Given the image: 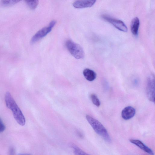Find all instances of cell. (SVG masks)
<instances>
[{
    "mask_svg": "<svg viewBox=\"0 0 155 155\" xmlns=\"http://www.w3.org/2000/svg\"><path fill=\"white\" fill-rule=\"evenodd\" d=\"M5 100L7 107L12 111L16 122L21 126L24 125L25 123V117L9 92L5 93Z\"/></svg>",
    "mask_w": 155,
    "mask_h": 155,
    "instance_id": "1",
    "label": "cell"
},
{
    "mask_svg": "<svg viewBox=\"0 0 155 155\" xmlns=\"http://www.w3.org/2000/svg\"><path fill=\"white\" fill-rule=\"evenodd\" d=\"M86 118L94 131L106 142H111L110 137L105 128L98 120L91 116L87 115Z\"/></svg>",
    "mask_w": 155,
    "mask_h": 155,
    "instance_id": "2",
    "label": "cell"
},
{
    "mask_svg": "<svg viewBox=\"0 0 155 155\" xmlns=\"http://www.w3.org/2000/svg\"><path fill=\"white\" fill-rule=\"evenodd\" d=\"M65 45L69 52L75 58L81 59L84 57V50L79 44L71 40H68L66 42Z\"/></svg>",
    "mask_w": 155,
    "mask_h": 155,
    "instance_id": "3",
    "label": "cell"
},
{
    "mask_svg": "<svg viewBox=\"0 0 155 155\" xmlns=\"http://www.w3.org/2000/svg\"><path fill=\"white\" fill-rule=\"evenodd\" d=\"M146 92L149 100L153 102L155 101V78L153 74L149 75L147 79Z\"/></svg>",
    "mask_w": 155,
    "mask_h": 155,
    "instance_id": "4",
    "label": "cell"
},
{
    "mask_svg": "<svg viewBox=\"0 0 155 155\" xmlns=\"http://www.w3.org/2000/svg\"><path fill=\"white\" fill-rule=\"evenodd\" d=\"M102 18L110 23L118 30L124 32H127V31L126 25L122 21L106 15H103Z\"/></svg>",
    "mask_w": 155,
    "mask_h": 155,
    "instance_id": "5",
    "label": "cell"
},
{
    "mask_svg": "<svg viewBox=\"0 0 155 155\" xmlns=\"http://www.w3.org/2000/svg\"><path fill=\"white\" fill-rule=\"evenodd\" d=\"M52 28L48 25L37 31L32 37L31 42L34 43L46 36L51 30Z\"/></svg>",
    "mask_w": 155,
    "mask_h": 155,
    "instance_id": "6",
    "label": "cell"
},
{
    "mask_svg": "<svg viewBox=\"0 0 155 155\" xmlns=\"http://www.w3.org/2000/svg\"><path fill=\"white\" fill-rule=\"evenodd\" d=\"M129 141L131 143L138 147L149 155H154L153 151L141 140L137 139H130Z\"/></svg>",
    "mask_w": 155,
    "mask_h": 155,
    "instance_id": "7",
    "label": "cell"
},
{
    "mask_svg": "<svg viewBox=\"0 0 155 155\" xmlns=\"http://www.w3.org/2000/svg\"><path fill=\"white\" fill-rule=\"evenodd\" d=\"M96 1V0H77L73 3V5L78 8L90 7L92 6Z\"/></svg>",
    "mask_w": 155,
    "mask_h": 155,
    "instance_id": "8",
    "label": "cell"
},
{
    "mask_svg": "<svg viewBox=\"0 0 155 155\" xmlns=\"http://www.w3.org/2000/svg\"><path fill=\"white\" fill-rule=\"evenodd\" d=\"M136 113L135 109L130 106L125 107L121 112V116L125 120H128L134 116Z\"/></svg>",
    "mask_w": 155,
    "mask_h": 155,
    "instance_id": "9",
    "label": "cell"
},
{
    "mask_svg": "<svg viewBox=\"0 0 155 155\" xmlns=\"http://www.w3.org/2000/svg\"><path fill=\"white\" fill-rule=\"evenodd\" d=\"M140 23L139 19L137 17H135L131 21L130 30L133 34L135 36L138 35Z\"/></svg>",
    "mask_w": 155,
    "mask_h": 155,
    "instance_id": "10",
    "label": "cell"
},
{
    "mask_svg": "<svg viewBox=\"0 0 155 155\" xmlns=\"http://www.w3.org/2000/svg\"><path fill=\"white\" fill-rule=\"evenodd\" d=\"M83 74L85 78L90 81H94L96 77V74L94 71L88 68L84 69L83 71Z\"/></svg>",
    "mask_w": 155,
    "mask_h": 155,
    "instance_id": "11",
    "label": "cell"
},
{
    "mask_svg": "<svg viewBox=\"0 0 155 155\" xmlns=\"http://www.w3.org/2000/svg\"><path fill=\"white\" fill-rule=\"evenodd\" d=\"M69 145L72 149L74 155H91L83 150L74 143H71Z\"/></svg>",
    "mask_w": 155,
    "mask_h": 155,
    "instance_id": "12",
    "label": "cell"
},
{
    "mask_svg": "<svg viewBox=\"0 0 155 155\" xmlns=\"http://www.w3.org/2000/svg\"><path fill=\"white\" fill-rule=\"evenodd\" d=\"M19 2V0H2L1 4L4 7H8L14 5Z\"/></svg>",
    "mask_w": 155,
    "mask_h": 155,
    "instance_id": "13",
    "label": "cell"
},
{
    "mask_svg": "<svg viewBox=\"0 0 155 155\" xmlns=\"http://www.w3.org/2000/svg\"><path fill=\"white\" fill-rule=\"evenodd\" d=\"M25 2L28 6L32 9H35L39 3L38 0H26Z\"/></svg>",
    "mask_w": 155,
    "mask_h": 155,
    "instance_id": "14",
    "label": "cell"
},
{
    "mask_svg": "<svg viewBox=\"0 0 155 155\" xmlns=\"http://www.w3.org/2000/svg\"><path fill=\"white\" fill-rule=\"evenodd\" d=\"M91 98L93 103L97 107L100 106V102L97 96L94 94H92L91 95Z\"/></svg>",
    "mask_w": 155,
    "mask_h": 155,
    "instance_id": "15",
    "label": "cell"
},
{
    "mask_svg": "<svg viewBox=\"0 0 155 155\" xmlns=\"http://www.w3.org/2000/svg\"><path fill=\"white\" fill-rule=\"evenodd\" d=\"M8 155H16L15 149L13 146H11L9 148Z\"/></svg>",
    "mask_w": 155,
    "mask_h": 155,
    "instance_id": "16",
    "label": "cell"
},
{
    "mask_svg": "<svg viewBox=\"0 0 155 155\" xmlns=\"http://www.w3.org/2000/svg\"><path fill=\"white\" fill-rule=\"evenodd\" d=\"M5 129V127L0 118V133L3 132Z\"/></svg>",
    "mask_w": 155,
    "mask_h": 155,
    "instance_id": "17",
    "label": "cell"
},
{
    "mask_svg": "<svg viewBox=\"0 0 155 155\" xmlns=\"http://www.w3.org/2000/svg\"><path fill=\"white\" fill-rule=\"evenodd\" d=\"M56 23V21H55L53 20L50 22L48 26L52 28Z\"/></svg>",
    "mask_w": 155,
    "mask_h": 155,
    "instance_id": "18",
    "label": "cell"
},
{
    "mask_svg": "<svg viewBox=\"0 0 155 155\" xmlns=\"http://www.w3.org/2000/svg\"><path fill=\"white\" fill-rule=\"evenodd\" d=\"M18 155H32L29 154L27 153H19Z\"/></svg>",
    "mask_w": 155,
    "mask_h": 155,
    "instance_id": "19",
    "label": "cell"
}]
</instances>
